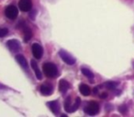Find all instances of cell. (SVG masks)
I'll return each mask as SVG.
<instances>
[{"label":"cell","mask_w":134,"mask_h":117,"mask_svg":"<svg viewBox=\"0 0 134 117\" xmlns=\"http://www.w3.org/2000/svg\"><path fill=\"white\" fill-rule=\"evenodd\" d=\"M43 72L49 78H55L58 75L57 67L55 66V64L51 63V62H46L43 65Z\"/></svg>","instance_id":"6da1fadb"},{"label":"cell","mask_w":134,"mask_h":117,"mask_svg":"<svg viewBox=\"0 0 134 117\" xmlns=\"http://www.w3.org/2000/svg\"><path fill=\"white\" fill-rule=\"evenodd\" d=\"M85 112L89 115H96L99 112V105L97 102H90L88 105L85 108Z\"/></svg>","instance_id":"7a4b0ae2"},{"label":"cell","mask_w":134,"mask_h":117,"mask_svg":"<svg viewBox=\"0 0 134 117\" xmlns=\"http://www.w3.org/2000/svg\"><path fill=\"white\" fill-rule=\"evenodd\" d=\"M59 55H60V57L63 59V60L65 63L69 64V65H73V64L75 63V58H74L71 54L68 53L67 51H65V50H60Z\"/></svg>","instance_id":"3957f363"},{"label":"cell","mask_w":134,"mask_h":117,"mask_svg":"<svg viewBox=\"0 0 134 117\" xmlns=\"http://www.w3.org/2000/svg\"><path fill=\"white\" fill-rule=\"evenodd\" d=\"M5 14H6L7 17H8L9 19H17L18 15H19V10L13 5H10L5 10Z\"/></svg>","instance_id":"277c9868"},{"label":"cell","mask_w":134,"mask_h":117,"mask_svg":"<svg viewBox=\"0 0 134 117\" xmlns=\"http://www.w3.org/2000/svg\"><path fill=\"white\" fill-rule=\"evenodd\" d=\"M31 50H32V54H33L35 59H37V60L41 59L42 54H43V50H42V47H41V45L38 44V43H34V44L32 45Z\"/></svg>","instance_id":"5b68a950"},{"label":"cell","mask_w":134,"mask_h":117,"mask_svg":"<svg viewBox=\"0 0 134 117\" xmlns=\"http://www.w3.org/2000/svg\"><path fill=\"white\" fill-rule=\"evenodd\" d=\"M19 8L21 11L29 12L32 8V2L31 0H20L19 2Z\"/></svg>","instance_id":"8992f818"},{"label":"cell","mask_w":134,"mask_h":117,"mask_svg":"<svg viewBox=\"0 0 134 117\" xmlns=\"http://www.w3.org/2000/svg\"><path fill=\"white\" fill-rule=\"evenodd\" d=\"M7 46L13 52H17L19 50H20V43L17 39H10V40H8L7 42Z\"/></svg>","instance_id":"52a82bcc"},{"label":"cell","mask_w":134,"mask_h":117,"mask_svg":"<svg viewBox=\"0 0 134 117\" xmlns=\"http://www.w3.org/2000/svg\"><path fill=\"white\" fill-rule=\"evenodd\" d=\"M16 60H17V61L19 62V65H20L23 69L24 70L28 69V61H27V60L25 59L24 56L21 55V54H18V55L16 56Z\"/></svg>","instance_id":"ba28073f"},{"label":"cell","mask_w":134,"mask_h":117,"mask_svg":"<svg viewBox=\"0 0 134 117\" xmlns=\"http://www.w3.org/2000/svg\"><path fill=\"white\" fill-rule=\"evenodd\" d=\"M30 64H31L32 69H33L34 72H35L36 77H37L39 80H41V79H42V74H41V71H40L39 67H38V64H37V62H36V60H31V61H30Z\"/></svg>","instance_id":"9c48e42d"},{"label":"cell","mask_w":134,"mask_h":117,"mask_svg":"<svg viewBox=\"0 0 134 117\" xmlns=\"http://www.w3.org/2000/svg\"><path fill=\"white\" fill-rule=\"evenodd\" d=\"M22 29H23V32H24V41L25 42H28L30 39L32 38V32L30 30V28H29L28 26L24 25L22 27Z\"/></svg>","instance_id":"30bf717a"},{"label":"cell","mask_w":134,"mask_h":117,"mask_svg":"<svg viewBox=\"0 0 134 117\" xmlns=\"http://www.w3.org/2000/svg\"><path fill=\"white\" fill-rule=\"evenodd\" d=\"M48 105L54 114H58V113L60 112V105H59V103H58V102H56V101L49 102Z\"/></svg>","instance_id":"8fae6325"},{"label":"cell","mask_w":134,"mask_h":117,"mask_svg":"<svg viewBox=\"0 0 134 117\" xmlns=\"http://www.w3.org/2000/svg\"><path fill=\"white\" fill-rule=\"evenodd\" d=\"M70 88V84L69 82H67V81L65 80H61L59 82V90L61 93H64L67 91V90Z\"/></svg>","instance_id":"7c38bea8"},{"label":"cell","mask_w":134,"mask_h":117,"mask_svg":"<svg viewBox=\"0 0 134 117\" xmlns=\"http://www.w3.org/2000/svg\"><path fill=\"white\" fill-rule=\"evenodd\" d=\"M41 93L45 96H48L52 93V87L49 84H42L41 86Z\"/></svg>","instance_id":"4fadbf2b"},{"label":"cell","mask_w":134,"mask_h":117,"mask_svg":"<svg viewBox=\"0 0 134 117\" xmlns=\"http://www.w3.org/2000/svg\"><path fill=\"white\" fill-rule=\"evenodd\" d=\"M79 91H80V93L84 96H88L90 94V93H91V90H90L89 86L86 85V84H81L79 86Z\"/></svg>","instance_id":"5bb4252c"},{"label":"cell","mask_w":134,"mask_h":117,"mask_svg":"<svg viewBox=\"0 0 134 117\" xmlns=\"http://www.w3.org/2000/svg\"><path fill=\"white\" fill-rule=\"evenodd\" d=\"M71 108H72V99L70 96H68L64 102V109L68 113H71Z\"/></svg>","instance_id":"9a60e30c"},{"label":"cell","mask_w":134,"mask_h":117,"mask_svg":"<svg viewBox=\"0 0 134 117\" xmlns=\"http://www.w3.org/2000/svg\"><path fill=\"white\" fill-rule=\"evenodd\" d=\"M82 73L85 75L86 77H87L88 79H93L94 78V73L92 72L91 71H89L88 69H86V68H83L82 69Z\"/></svg>","instance_id":"2e32d148"},{"label":"cell","mask_w":134,"mask_h":117,"mask_svg":"<svg viewBox=\"0 0 134 117\" xmlns=\"http://www.w3.org/2000/svg\"><path fill=\"white\" fill-rule=\"evenodd\" d=\"M80 103H81L80 98H78V97H77V98L75 99V104H74V105L72 106V108H71V113H73V112H75V111H76V110L78 109V107H79V105H80Z\"/></svg>","instance_id":"e0dca14e"},{"label":"cell","mask_w":134,"mask_h":117,"mask_svg":"<svg viewBox=\"0 0 134 117\" xmlns=\"http://www.w3.org/2000/svg\"><path fill=\"white\" fill-rule=\"evenodd\" d=\"M117 85H118V83H116V82H106V83H105V86L109 90L116 89Z\"/></svg>","instance_id":"ac0fdd59"},{"label":"cell","mask_w":134,"mask_h":117,"mask_svg":"<svg viewBox=\"0 0 134 117\" xmlns=\"http://www.w3.org/2000/svg\"><path fill=\"white\" fill-rule=\"evenodd\" d=\"M8 33V28H0V38H4Z\"/></svg>","instance_id":"d6986e66"},{"label":"cell","mask_w":134,"mask_h":117,"mask_svg":"<svg viewBox=\"0 0 134 117\" xmlns=\"http://www.w3.org/2000/svg\"><path fill=\"white\" fill-rule=\"evenodd\" d=\"M119 112H120V113H126V111H127V106H126V105H124V104H123V105L119 106Z\"/></svg>","instance_id":"ffe728a7"},{"label":"cell","mask_w":134,"mask_h":117,"mask_svg":"<svg viewBox=\"0 0 134 117\" xmlns=\"http://www.w3.org/2000/svg\"><path fill=\"white\" fill-rule=\"evenodd\" d=\"M107 97H108V93H101V95H100V98H101V99H106Z\"/></svg>","instance_id":"44dd1931"},{"label":"cell","mask_w":134,"mask_h":117,"mask_svg":"<svg viewBox=\"0 0 134 117\" xmlns=\"http://www.w3.org/2000/svg\"><path fill=\"white\" fill-rule=\"evenodd\" d=\"M0 89H7V87H6V86L1 85V84H0Z\"/></svg>","instance_id":"7402d4cb"}]
</instances>
